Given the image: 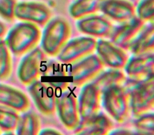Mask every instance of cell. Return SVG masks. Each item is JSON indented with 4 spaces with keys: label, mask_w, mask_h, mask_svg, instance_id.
Instances as JSON below:
<instances>
[{
    "label": "cell",
    "mask_w": 154,
    "mask_h": 135,
    "mask_svg": "<svg viewBox=\"0 0 154 135\" xmlns=\"http://www.w3.org/2000/svg\"><path fill=\"white\" fill-rule=\"evenodd\" d=\"M41 34L38 26L22 21L8 32L4 40L10 52L15 56H20L36 47L41 41Z\"/></svg>",
    "instance_id": "cell-1"
},
{
    "label": "cell",
    "mask_w": 154,
    "mask_h": 135,
    "mask_svg": "<svg viewBox=\"0 0 154 135\" xmlns=\"http://www.w3.org/2000/svg\"><path fill=\"white\" fill-rule=\"evenodd\" d=\"M44 27L40 41L41 48L48 56H57L71 37V25L64 18L56 17L51 18Z\"/></svg>",
    "instance_id": "cell-2"
},
{
    "label": "cell",
    "mask_w": 154,
    "mask_h": 135,
    "mask_svg": "<svg viewBox=\"0 0 154 135\" xmlns=\"http://www.w3.org/2000/svg\"><path fill=\"white\" fill-rule=\"evenodd\" d=\"M125 86L129 92L134 116L138 118L154 110V76L142 81L127 79Z\"/></svg>",
    "instance_id": "cell-3"
},
{
    "label": "cell",
    "mask_w": 154,
    "mask_h": 135,
    "mask_svg": "<svg viewBox=\"0 0 154 135\" xmlns=\"http://www.w3.org/2000/svg\"><path fill=\"white\" fill-rule=\"evenodd\" d=\"M105 109L117 123H124L129 118L131 106L129 92L125 85H116L101 92Z\"/></svg>",
    "instance_id": "cell-4"
},
{
    "label": "cell",
    "mask_w": 154,
    "mask_h": 135,
    "mask_svg": "<svg viewBox=\"0 0 154 135\" xmlns=\"http://www.w3.org/2000/svg\"><path fill=\"white\" fill-rule=\"evenodd\" d=\"M97 41L91 37H79L69 40L57 55L58 61L64 65L75 63L92 54L96 49Z\"/></svg>",
    "instance_id": "cell-5"
},
{
    "label": "cell",
    "mask_w": 154,
    "mask_h": 135,
    "mask_svg": "<svg viewBox=\"0 0 154 135\" xmlns=\"http://www.w3.org/2000/svg\"><path fill=\"white\" fill-rule=\"evenodd\" d=\"M104 65L97 55L90 54L73 65L69 75L73 85L81 87L95 78L104 69Z\"/></svg>",
    "instance_id": "cell-6"
},
{
    "label": "cell",
    "mask_w": 154,
    "mask_h": 135,
    "mask_svg": "<svg viewBox=\"0 0 154 135\" xmlns=\"http://www.w3.org/2000/svg\"><path fill=\"white\" fill-rule=\"evenodd\" d=\"M45 59L46 54L39 47H36L25 54L17 70V76L21 83L29 86L38 80Z\"/></svg>",
    "instance_id": "cell-7"
},
{
    "label": "cell",
    "mask_w": 154,
    "mask_h": 135,
    "mask_svg": "<svg viewBox=\"0 0 154 135\" xmlns=\"http://www.w3.org/2000/svg\"><path fill=\"white\" fill-rule=\"evenodd\" d=\"M52 12L48 5L35 1L17 3L14 18L23 22L33 23L38 27H44L50 20Z\"/></svg>",
    "instance_id": "cell-8"
},
{
    "label": "cell",
    "mask_w": 154,
    "mask_h": 135,
    "mask_svg": "<svg viewBox=\"0 0 154 135\" xmlns=\"http://www.w3.org/2000/svg\"><path fill=\"white\" fill-rule=\"evenodd\" d=\"M27 91L38 110L45 116H52L56 111V96L55 89L40 80L29 85Z\"/></svg>",
    "instance_id": "cell-9"
},
{
    "label": "cell",
    "mask_w": 154,
    "mask_h": 135,
    "mask_svg": "<svg viewBox=\"0 0 154 135\" xmlns=\"http://www.w3.org/2000/svg\"><path fill=\"white\" fill-rule=\"evenodd\" d=\"M56 110L63 125L69 130H74L81 121L79 104L73 92L65 90L56 97Z\"/></svg>",
    "instance_id": "cell-10"
},
{
    "label": "cell",
    "mask_w": 154,
    "mask_h": 135,
    "mask_svg": "<svg viewBox=\"0 0 154 135\" xmlns=\"http://www.w3.org/2000/svg\"><path fill=\"white\" fill-rule=\"evenodd\" d=\"M144 26V21L136 16L129 21L114 27L109 37L111 42L124 50H129Z\"/></svg>",
    "instance_id": "cell-11"
},
{
    "label": "cell",
    "mask_w": 154,
    "mask_h": 135,
    "mask_svg": "<svg viewBox=\"0 0 154 135\" xmlns=\"http://www.w3.org/2000/svg\"><path fill=\"white\" fill-rule=\"evenodd\" d=\"M40 80L60 92L66 90L71 83L69 72L64 64L54 60L49 61L43 65Z\"/></svg>",
    "instance_id": "cell-12"
},
{
    "label": "cell",
    "mask_w": 154,
    "mask_h": 135,
    "mask_svg": "<svg viewBox=\"0 0 154 135\" xmlns=\"http://www.w3.org/2000/svg\"><path fill=\"white\" fill-rule=\"evenodd\" d=\"M95 50L104 65L111 68H124L129 59L124 49L106 40H98Z\"/></svg>",
    "instance_id": "cell-13"
},
{
    "label": "cell",
    "mask_w": 154,
    "mask_h": 135,
    "mask_svg": "<svg viewBox=\"0 0 154 135\" xmlns=\"http://www.w3.org/2000/svg\"><path fill=\"white\" fill-rule=\"evenodd\" d=\"M101 95L100 90L93 82L84 85L78 102L81 121L98 114L100 109Z\"/></svg>",
    "instance_id": "cell-14"
},
{
    "label": "cell",
    "mask_w": 154,
    "mask_h": 135,
    "mask_svg": "<svg viewBox=\"0 0 154 135\" xmlns=\"http://www.w3.org/2000/svg\"><path fill=\"white\" fill-rule=\"evenodd\" d=\"M76 27L79 31L91 37H109L114 27L107 18L102 15H90L79 19Z\"/></svg>",
    "instance_id": "cell-15"
},
{
    "label": "cell",
    "mask_w": 154,
    "mask_h": 135,
    "mask_svg": "<svg viewBox=\"0 0 154 135\" xmlns=\"http://www.w3.org/2000/svg\"><path fill=\"white\" fill-rule=\"evenodd\" d=\"M125 71L129 79L142 81L154 76V53L134 55L125 66Z\"/></svg>",
    "instance_id": "cell-16"
},
{
    "label": "cell",
    "mask_w": 154,
    "mask_h": 135,
    "mask_svg": "<svg viewBox=\"0 0 154 135\" xmlns=\"http://www.w3.org/2000/svg\"><path fill=\"white\" fill-rule=\"evenodd\" d=\"M100 10L106 17L122 23L136 17L135 7L127 0H103Z\"/></svg>",
    "instance_id": "cell-17"
},
{
    "label": "cell",
    "mask_w": 154,
    "mask_h": 135,
    "mask_svg": "<svg viewBox=\"0 0 154 135\" xmlns=\"http://www.w3.org/2000/svg\"><path fill=\"white\" fill-rule=\"evenodd\" d=\"M114 128V124L108 117L100 113L85 120L81 121L74 130L75 135H106Z\"/></svg>",
    "instance_id": "cell-18"
},
{
    "label": "cell",
    "mask_w": 154,
    "mask_h": 135,
    "mask_svg": "<svg viewBox=\"0 0 154 135\" xmlns=\"http://www.w3.org/2000/svg\"><path fill=\"white\" fill-rule=\"evenodd\" d=\"M0 105L17 112H24L29 109L31 103L27 95L23 92L0 83Z\"/></svg>",
    "instance_id": "cell-19"
},
{
    "label": "cell",
    "mask_w": 154,
    "mask_h": 135,
    "mask_svg": "<svg viewBox=\"0 0 154 135\" xmlns=\"http://www.w3.org/2000/svg\"><path fill=\"white\" fill-rule=\"evenodd\" d=\"M154 49V27L152 22L144 26L129 50L134 55L138 56L153 53Z\"/></svg>",
    "instance_id": "cell-20"
},
{
    "label": "cell",
    "mask_w": 154,
    "mask_h": 135,
    "mask_svg": "<svg viewBox=\"0 0 154 135\" xmlns=\"http://www.w3.org/2000/svg\"><path fill=\"white\" fill-rule=\"evenodd\" d=\"M41 130L40 117L33 111H25L20 116L15 131L18 135H39Z\"/></svg>",
    "instance_id": "cell-21"
},
{
    "label": "cell",
    "mask_w": 154,
    "mask_h": 135,
    "mask_svg": "<svg viewBox=\"0 0 154 135\" xmlns=\"http://www.w3.org/2000/svg\"><path fill=\"white\" fill-rule=\"evenodd\" d=\"M127 80L125 73L122 71L112 69L97 76L92 82L102 92L113 86L125 85Z\"/></svg>",
    "instance_id": "cell-22"
},
{
    "label": "cell",
    "mask_w": 154,
    "mask_h": 135,
    "mask_svg": "<svg viewBox=\"0 0 154 135\" xmlns=\"http://www.w3.org/2000/svg\"><path fill=\"white\" fill-rule=\"evenodd\" d=\"M103 0H75L69 7V14L73 19H81L100 10Z\"/></svg>",
    "instance_id": "cell-23"
},
{
    "label": "cell",
    "mask_w": 154,
    "mask_h": 135,
    "mask_svg": "<svg viewBox=\"0 0 154 135\" xmlns=\"http://www.w3.org/2000/svg\"><path fill=\"white\" fill-rule=\"evenodd\" d=\"M10 51L4 40H0V80L4 81L11 76L12 61Z\"/></svg>",
    "instance_id": "cell-24"
},
{
    "label": "cell",
    "mask_w": 154,
    "mask_h": 135,
    "mask_svg": "<svg viewBox=\"0 0 154 135\" xmlns=\"http://www.w3.org/2000/svg\"><path fill=\"white\" fill-rule=\"evenodd\" d=\"M19 118L20 116L17 112L0 109V128L5 132L14 131Z\"/></svg>",
    "instance_id": "cell-25"
},
{
    "label": "cell",
    "mask_w": 154,
    "mask_h": 135,
    "mask_svg": "<svg viewBox=\"0 0 154 135\" xmlns=\"http://www.w3.org/2000/svg\"><path fill=\"white\" fill-rule=\"evenodd\" d=\"M136 16L142 21L152 22L154 17V0H140L135 8Z\"/></svg>",
    "instance_id": "cell-26"
},
{
    "label": "cell",
    "mask_w": 154,
    "mask_h": 135,
    "mask_svg": "<svg viewBox=\"0 0 154 135\" xmlns=\"http://www.w3.org/2000/svg\"><path fill=\"white\" fill-rule=\"evenodd\" d=\"M137 133L154 135V116L153 113H148L138 117L134 122Z\"/></svg>",
    "instance_id": "cell-27"
},
{
    "label": "cell",
    "mask_w": 154,
    "mask_h": 135,
    "mask_svg": "<svg viewBox=\"0 0 154 135\" xmlns=\"http://www.w3.org/2000/svg\"><path fill=\"white\" fill-rule=\"evenodd\" d=\"M17 4V0H0V17L9 22L13 21Z\"/></svg>",
    "instance_id": "cell-28"
},
{
    "label": "cell",
    "mask_w": 154,
    "mask_h": 135,
    "mask_svg": "<svg viewBox=\"0 0 154 135\" xmlns=\"http://www.w3.org/2000/svg\"><path fill=\"white\" fill-rule=\"evenodd\" d=\"M63 133L59 130L52 128H45L41 130L39 135H62Z\"/></svg>",
    "instance_id": "cell-29"
},
{
    "label": "cell",
    "mask_w": 154,
    "mask_h": 135,
    "mask_svg": "<svg viewBox=\"0 0 154 135\" xmlns=\"http://www.w3.org/2000/svg\"><path fill=\"white\" fill-rule=\"evenodd\" d=\"M8 31V27L3 22L0 21V40L4 37Z\"/></svg>",
    "instance_id": "cell-30"
},
{
    "label": "cell",
    "mask_w": 154,
    "mask_h": 135,
    "mask_svg": "<svg viewBox=\"0 0 154 135\" xmlns=\"http://www.w3.org/2000/svg\"><path fill=\"white\" fill-rule=\"evenodd\" d=\"M1 131H2V130H1V128H0V134L1 133Z\"/></svg>",
    "instance_id": "cell-31"
}]
</instances>
